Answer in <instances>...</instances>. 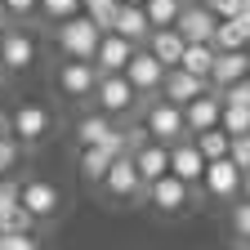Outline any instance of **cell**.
<instances>
[{
	"label": "cell",
	"mask_w": 250,
	"mask_h": 250,
	"mask_svg": "<svg viewBox=\"0 0 250 250\" xmlns=\"http://www.w3.org/2000/svg\"><path fill=\"white\" fill-rule=\"evenodd\" d=\"M121 76L130 81V89H134V94H156V89H161L166 67H161V62H156L147 49H139V45H134V54L125 58V67H121Z\"/></svg>",
	"instance_id": "cell-3"
},
{
	"label": "cell",
	"mask_w": 250,
	"mask_h": 250,
	"mask_svg": "<svg viewBox=\"0 0 250 250\" xmlns=\"http://www.w3.org/2000/svg\"><path fill=\"white\" fill-rule=\"evenodd\" d=\"M0 250H5V232H0Z\"/></svg>",
	"instance_id": "cell-42"
},
{
	"label": "cell",
	"mask_w": 250,
	"mask_h": 250,
	"mask_svg": "<svg viewBox=\"0 0 250 250\" xmlns=\"http://www.w3.org/2000/svg\"><path fill=\"white\" fill-rule=\"evenodd\" d=\"M116 5H121V0H81V9L94 18V22H99L103 31H107V22H112V14H116Z\"/></svg>",
	"instance_id": "cell-32"
},
{
	"label": "cell",
	"mask_w": 250,
	"mask_h": 250,
	"mask_svg": "<svg viewBox=\"0 0 250 250\" xmlns=\"http://www.w3.org/2000/svg\"><path fill=\"white\" fill-rule=\"evenodd\" d=\"M201 170H206V156L197 152V143L174 139L170 143V174H179L183 183H201Z\"/></svg>",
	"instance_id": "cell-19"
},
{
	"label": "cell",
	"mask_w": 250,
	"mask_h": 250,
	"mask_svg": "<svg viewBox=\"0 0 250 250\" xmlns=\"http://www.w3.org/2000/svg\"><path fill=\"white\" fill-rule=\"evenodd\" d=\"M9 134L18 143H27V147L41 143L49 134V107H41V103H18L14 116H9Z\"/></svg>",
	"instance_id": "cell-6"
},
{
	"label": "cell",
	"mask_w": 250,
	"mask_h": 250,
	"mask_svg": "<svg viewBox=\"0 0 250 250\" xmlns=\"http://www.w3.org/2000/svg\"><path fill=\"white\" fill-rule=\"evenodd\" d=\"M130 54H134V41L116 36V31H103V36H99V45H94V58H89V62H94L99 72H121Z\"/></svg>",
	"instance_id": "cell-12"
},
{
	"label": "cell",
	"mask_w": 250,
	"mask_h": 250,
	"mask_svg": "<svg viewBox=\"0 0 250 250\" xmlns=\"http://www.w3.org/2000/svg\"><path fill=\"white\" fill-rule=\"evenodd\" d=\"M228 161H232L237 170H250V130L228 134Z\"/></svg>",
	"instance_id": "cell-29"
},
{
	"label": "cell",
	"mask_w": 250,
	"mask_h": 250,
	"mask_svg": "<svg viewBox=\"0 0 250 250\" xmlns=\"http://www.w3.org/2000/svg\"><path fill=\"white\" fill-rule=\"evenodd\" d=\"M143 45H147V54L161 62V67H174V62H179V54H183V36H179L174 27H152Z\"/></svg>",
	"instance_id": "cell-20"
},
{
	"label": "cell",
	"mask_w": 250,
	"mask_h": 250,
	"mask_svg": "<svg viewBox=\"0 0 250 250\" xmlns=\"http://www.w3.org/2000/svg\"><path fill=\"white\" fill-rule=\"evenodd\" d=\"M210 45H214V49H246V36H241L237 18H219V22H214V36H210Z\"/></svg>",
	"instance_id": "cell-27"
},
{
	"label": "cell",
	"mask_w": 250,
	"mask_h": 250,
	"mask_svg": "<svg viewBox=\"0 0 250 250\" xmlns=\"http://www.w3.org/2000/svg\"><path fill=\"white\" fill-rule=\"evenodd\" d=\"M112 130V116L107 112H89V116H81L76 121V139H81V147H89V143H103V134Z\"/></svg>",
	"instance_id": "cell-23"
},
{
	"label": "cell",
	"mask_w": 250,
	"mask_h": 250,
	"mask_svg": "<svg viewBox=\"0 0 250 250\" xmlns=\"http://www.w3.org/2000/svg\"><path fill=\"white\" fill-rule=\"evenodd\" d=\"M219 99H224V103H241V107H250V76L224 85V89H219Z\"/></svg>",
	"instance_id": "cell-33"
},
{
	"label": "cell",
	"mask_w": 250,
	"mask_h": 250,
	"mask_svg": "<svg viewBox=\"0 0 250 250\" xmlns=\"http://www.w3.org/2000/svg\"><path fill=\"white\" fill-rule=\"evenodd\" d=\"M99 36H103V27L94 22L89 14H72V18L58 22V49L67 54V58H94Z\"/></svg>",
	"instance_id": "cell-1"
},
{
	"label": "cell",
	"mask_w": 250,
	"mask_h": 250,
	"mask_svg": "<svg viewBox=\"0 0 250 250\" xmlns=\"http://www.w3.org/2000/svg\"><path fill=\"white\" fill-rule=\"evenodd\" d=\"M134 99L139 94L130 89V81H125L121 72H99V81H94V103H99V112L121 116V112H130Z\"/></svg>",
	"instance_id": "cell-2"
},
{
	"label": "cell",
	"mask_w": 250,
	"mask_h": 250,
	"mask_svg": "<svg viewBox=\"0 0 250 250\" xmlns=\"http://www.w3.org/2000/svg\"><path fill=\"white\" fill-rule=\"evenodd\" d=\"M18 206L41 224V219L58 214V188L49 179H27V183H18Z\"/></svg>",
	"instance_id": "cell-7"
},
{
	"label": "cell",
	"mask_w": 250,
	"mask_h": 250,
	"mask_svg": "<svg viewBox=\"0 0 250 250\" xmlns=\"http://www.w3.org/2000/svg\"><path fill=\"white\" fill-rule=\"evenodd\" d=\"M5 250H41L31 232H5Z\"/></svg>",
	"instance_id": "cell-37"
},
{
	"label": "cell",
	"mask_w": 250,
	"mask_h": 250,
	"mask_svg": "<svg viewBox=\"0 0 250 250\" xmlns=\"http://www.w3.org/2000/svg\"><path fill=\"white\" fill-rule=\"evenodd\" d=\"M125 5H143V0H125Z\"/></svg>",
	"instance_id": "cell-41"
},
{
	"label": "cell",
	"mask_w": 250,
	"mask_h": 250,
	"mask_svg": "<svg viewBox=\"0 0 250 250\" xmlns=\"http://www.w3.org/2000/svg\"><path fill=\"white\" fill-rule=\"evenodd\" d=\"M201 183L210 188L214 197H237V188H241V170L228 161V156H214V161H206V170H201Z\"/></svg>",
	"instance_id": "cell-15"
},
{
	"label": "cell",
	"mask_w": 250,
	"mask_h": 250,
	"mask_svg": "<svg viewBox=\"0 0 250 250\" xmlns=\"http://www.w3.org/2000/svg\"><path fill=\"white\" fill-rule=\"evenodd\" d=\"M197 152L206 156V161H214V156H228V130H219V125H210V130H197Z\"/></svg>",
	"instance_id": "cell-24"
},
{
	"label": "cell",
	"mask_w": 250,
	"mask_h": 250,
	"mask_svg": "<svg viewBox=\"0 0 250 250\" xmlns=\"http://www.w3.org/2000/svg\"><path fill=\"white\" fill-rule=\"evenodd\" d=\"M18 147H22V143L5 130V125H0V174H9V170L18 166Z\"/></svg>",
	"instance_id": "cell-31"
},
{
	"label": "cell",
	"mask_w": 250,
	"mask_h": 250,
	"mask_svg": "<svg viewBox=\"0 0 250 250\" xmlns=\"http://www.w3.org/2000/svg\"><path fill=\"white\" fill-rule=\"evenodd\" d=\"M31 228H36V219H31L22 206H9L5 219H0V232H31Z\"/></svg>",
	"instance_id": "cell-30"
},
{
	"label": "cell",
	"mask_w": 250,
	"mask_h": 250,
	"mask_svg": "<svg viewBox=\"0 0 250 250\" xmlns=\"http://www.w3.org/2000/svg\"><path fill=\"white\" fill-rule=\"evenodd\" d=\"M103 183H107V192L121 197V201H134V197L143 192V179H139V170H134V161H130V152H116V156H112Z\"/></svg>",
	"instance_id": "cell-10"
},
{
	"label": "cell",
	"mask_w": 250,
	"mask_h": 250,
	"mask_svg": "<svg viewBox=\"0 0 250 250\" xmlns=\"http://www.w3.org/2000/svg\"><path fill=\"white\" fill-rule=\"evenodd\" d=\"M5 22H9V14H5V5H0V31H5Z\"/></svg>",
	"instance_id": "cell-40"
},
{
	"label": "cell",
	"mask_w": 250,
	"mask_h": 250,
	"mask_svg": "<svg viewBox=\"0 0 250 250\" xmlns=\"http://www.w3.org/2000/svg\"><path fill=\"white\" fill-rule=\"evenodd\" d=\"M241 9H250V0H241Z\"/></svg>",
	"instance_id": "cell-43"
},
{
	"label": "cell",
	"mask_w": 250,
	"mask_h": 250,
	"mask_svg": "<svg viewBox=\"0 0 250 250\" xmlns=\"http://www.w3.org/2000/svg\"><path fill=\"white\" fill-rule=\"evenodd\" d=\"M183 9V0H143V14H147V27H174Z\"/></svg>",
	"instance_id": "cell-25"
},
{
	"label": "cell",
	"mask_w": 250,
	"mask_h": 250,
	"mask_svg": "<svg viewBox=\"0 0 250 250\" xmlns=\"http://www.w3.org/2000/svg\"><path fill=\"white\" fill-rule=\"evenodd\" d=\"M188 192H192V183H183L179 174H161V179H152L147 183V201L161 210V214H183L188 210Z\"/></svg>",
	"instance_id": "cell-5"
},
{
	"label": "cell",
	"mask_w": 250,
	"mask_h": 250,
	"mask_svg": "<svg viewBox=\"0 0 250 250\" xmlns=\"http://www.w3.org/2000/svg\"><path fill=\"white\" fill-rule=\"evenodd\" d=\"M130 161H134V170H139V179H143V188H147L152 179H161V174L170 170V143L143 139L139 147H130Z\"/></svg>",
	"instance_id": "cell-11"
},
{
	"label": "cell",
	"mask_w": 250,
	"mask_h": 250,
	"mask_svg": "<svg viewBox=\"0 0 250 250\" xmlns=\"http://www.w3.org/2000/svg\"><path fill=\"white\" fill-rule=\"evenodd\" d=\"M201 5H206L214 18H232V14L241 9V0H201Z\"/></svg>",
	"instance_id": "cell-35"
},
{
	"label": "cell",
	"mask_w": 250,
	"mask_h": 250,
	"mask_svg": "<svg viewBox=\"0 0 250 250\" xmlns=\"http://www.w3.org/2000/svg\"><path fill=\"white\" fill-rule=\"evenodd\" d=\"M214 14L206 9V5H192V0H188V5L179 9V18H174V31H179V36L183 41H210L214 36Z\"/></svg>",
	"instance_id": "cell-13"
},
{
	"label": "cell",
	"mask_w": 250,
	"mask_h": 250,
	"mask_svg": "<svg viewBox=\"0 0 250 250\" xmlns=\"http://www.w3.org/2000/svg\"><path fill=\"white\" fill-rule=\"evenodd\" d=\"M232 232L241 241H250V201H237L232 206Z\"/></svg>",
	"instance_id": "cell-34"
},
{
	"label": "cell",
	"mask_w": 250,
	"mask_h": 250,
	"mask_svg": "<svg viewBox=\"0 0 250 250\" xmlns=\"http://www.w3.org/2000/svg\"><path fill=\"white\" fill-rule=\"evenodd\" d=\"M0 125H5V121H0Z\"/></svg>",
	"instance_id": "cell-44"
},
{
	"label": "cell",
	"mask_w": 250,
	"mask_h": 250,
	"mask_svg": "<svg viewBox=\"0 0 250 250\" xmlns=\"http://www.w3.org/2000/svg\"><path fill=\"white\" fill-rule=\"evenodd\" d=\"M31 62H36V41L22 27L0 31V67L5 72H31Z\"/></svg>",
	"instance_id": "cell-8"
},
{
	"label": "cell",
	"mask_w": 250,
	"mask_h": 250,
	"mask_svg": "<svg viewBox=\"0 0 250 250\" xmlns=\"http://www.w3.org/2000/svg\"><path fill=\"white\" fill-rule=\"evenodd\" d=\"M183 5H188V0H183Z\"/></svg>",
	"instance_id": "cell-45"
},
{
	"label": "cell",
	"mask_w": 250,
	"mask_h": 250,
	"mask_svg": "<svg viewBox=\"0 0 250 250\" xmlns=\"http://www.w3.org/2000/svg\"><path fill=\"white\" fill-rule=\"evenodd\" d=\"M0 5H5L9 18H31L36 14V0H0Z\"/></svg>",
	"instance_id": "cell-36"
},
{
	"label": "cell",
	"mask_w": 250,
	"mask_h": 250,
	"mask_svg": "<svg viewBox=\"0 0 250 250\" xmlns=\"http://www.w3.org/2000/svg\"><path fill=\"white\" fill-rule=\"evenodd\" d=\"M112 156H116V152H107L103 143H89V147L81 152V174H85L89 183H103V174H107V166H112Z\"/></svg>",
	"instance_id": "cell-22"
},
{
	"label": "cell",
	"mask_w": 250,
	"mask_h": 250,
	"mask_svg": "<svg viewBox=\"0 0 250 250\" xmlns=\"http://www.w3.org/2000/svg\"><path fill=\"white\" fill-rule=\"evenodd\" d=\"M232 18H237V27H241V36H246V45H250V9H237Z\"/></svg>",
	"instance_id": "cell-38"
},
{
	"label": "cell",
	"mask_w": 250,
	"mask_h": 250,
	"mask_svg": "<svg viewBox=\"0 0 250 250\" xmlns=\"http://www.w3.org/2000/svg\"><path fill=\"white\" fill-rule=\"evenodd\" d=\"M219 130H228V134L250 130V107H241V103H224V99H219Z\"/></svg>",
	"instance_id": "cell-26"
},
{
	"label": "cell",
	"mask_w": 250,
	"mask_h": 250,
	"mask_svg": "<svg viewBox=\"0 0 250 250\" xmlns=\"http://www.w3.org/2000/svg\"><path fill=\"white\" fill-rule=\"evenodd\" d=\"M147 139H156V143H174V139H183L188 130H183V107L179 103H170V99H156L152 107H147Z\"/></svg>",
	"instance_id": "cell-4"
},
{
	"label": "cell",
	"mask_w": 250,
	"mask_h": 250,
	"mask_svg": "<svg viewBox=\"0 0 250 250\" xmlns=\"http://www.w3.org/2000/svg\"><path fill=\"white\" fill-rule=\"evenodd\" d=\"M107 31H116V36H125V41H134V45H143L147 41V14H143V5H116V14H112V22H107Z\"/></svg>",
	"instance_id": "cell-16"
},
{
	"label": "cell",
	"mask_w": 250,
	"mask_h": 250,
	"mask_svg": "<svg viewBox=\"0 0 250 250\" xmlns=\"http://www.w3.org/2000/svg\"><path fill=\"white\" fill-rule=\"evenodd\" d=\"M241 76H250V54H246V49H214L210 81L224 89V85H232V81H241Z\"/></svg>",
	"instance_id": "cell-18"
},
{
	"label": "cell",
	"mask_w": 250,
	"mask_h": 250,
	"mask_svg": "<svg viewBox=\"0 0 250 250\" xmlns=\"http://www.w3.org/2000/svg\"><path fill=\"white\" fill-rule=\"evenodd\" d=\"M54 81H58V89L67 94V99H89V94H94V81H99V67H94L89 58H67Z\"/></svg>",
	"instance_id": "cell-9"
},
{
	"label": "cell",
	"mask_w": 250,
	"mask_h": 250,
	"mask_svg": "<svg viewBox=\"0 0 250 250\" xmlns=\"http://www.w3.org/2000/svg\"><path fill=\"white\" fill-rule=\"evenodd\" d=\"M241 188H246V197H250V170H241Z\"/></svg>",
	"instance_id": "cell-39"
},
{
	"label": "cell",
	"mask_w": 250,
	"mask_h": 250,
	"mask_svg": "<svg viewBox=\"0 0 250 250\" xmlns=\"http://www.w3.org/2000/svg\"><path fill=\"white\" fill-rule=\"evenodd\" d=\"M174 67H183V72H192V76H206V81H210V67H214V45H210V41H183V54H179Z\"/></svg>",
	"instance_id": "cell-21"
},
{
	"label": "cell",
	"mask_w": 250,
	"mask_h": 250,
	"mask_svg": "<svg viewBox=\"0 0 250 250\" xmlns=\"http://www.w3.org/2000/svg\"><path fill=\"white\" fill-rule=\"evenodd\" d=\"M161 89H166V99H170V103L183 107L188 99H197L201 89H210V81H206V76H192V72H183V67H166Z\"/></svg>",
	"instance_id": "cell-17"
},
{
	"label": "cell",
	"mask_w": 250,
	"mask_h": 250,
	"mask_svg": "<svg viewBox=\"0 0 250 250\" xmlns=\"http://www.w3.org/2000/svg\"><path fill=\"white\" fill-rule=\"evenodd\" d=\"M36 9H41L49 22H62V18L81 14V0H36Z\"/></svg>",
	"instance_id": "cell-28"
},
{
	"label": "cell",
	"mask_w": 250,
	"mask_h": 250,
	"mask_svg": "<svg viewBox=\"0 0 250 250\" xmlns=\"http://www.w3.org/2000/svg\"><path fill=\"white\" fill-rule=\"evenodd\" d=\"M210 125H219V94L201 89L197 99L183 103V130L197 134V130H210Z\"/></svg>",
	"instance_id": "cell-14"
}]
</instances>
